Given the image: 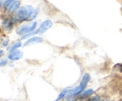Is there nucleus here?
I'll use <instances>...</instances> for the list:
<instances>
[{"instance_id":"2eb2a0df","label":"nucleus","mask_w":122,"mask_h":101,"mask_svg":"<svg viewBox=\"0 0 122 101\" xmlns=\"http://www.w3.org/2000/svg\"><path fill=\"white\" fill-rule=\"evenodd\" d=\"M100 100V97L99 96H95L89 98L87 101H99Z\"/></svg>"},{"instance_id":"f3484780","label":"nucleus","mask_w":122,"mask_h":101,"mask_svg":"<svg viewBox=\"0 0 122 101\" xmlns=\"http://www.w3.org/2000/svg\"><path fill=\"white\" fill-rule=\"evenodd\" d=\"M7 63V59H2L0 62V66L3 67L4 65H6Z\"/></svg>"},{"instance_id":"7ed1b4c3","label":"nucleus","mask_w":122,"mask_h":101,"mask_svg":"<svg viewBox=\"0 0 122 101\" xmlns=\"http://www.w3.org/2000/svg\"><path fill=\"white\" fill-rule=\"evenodd\" d=\"M52 23L50 20H46L41 23L39 26V28L37 29V33L38 34H43L45 33L48 30L50 29L52 27Z\"/></svg>"},{"instance_id":"423d86ee","label":"nucleus","mask_w":122,"mask_h":101,"mask_svg":"<svg viewBox=\"0 0 122 101\" xmlns=\"http://www.w3.org/2000/svg\"><path fill=\"white\" fill-rule=\"evenodd\" d=\"M85 88L81 86V85H79V86L76 87L74 88V89H71V90H69V92H68V95L70 96H76V95H78L79 94L83 93V90H84Z\"/></svg>"},{"instance_id":"a211bd4d","label":"nucleus","mask_w":122,"mask_h":101,"mask_svg":"<svg viewBox=\"0 0 122 101\" xmlns=\"http://www.w3.org/2000/svg\"><path fill=\"white\" fill-rule=\"evenodd\" d=\"M8 41H9V39H5V40H4L3 42H2V46H4V47H5V46H7L8 44Z\"/></svg>"},{"instance_id":"4468645a","label":"nucleus","mask_w":122,"mask_h":101,"mask_svg":"<svg viewBox=\"0 0 122 101\" xmlns=\"http://www.w3.org/2000/svg\"><path fill=\"white\" fill-rule=\"evenodd\" d=\"M13 1H11V0H10V1L8 0V1H4V8H5L6 10H7V8H8V7H9V6L13 2Z\"/></svg>"},{"instance_id":"6e6552de","label":"nucleus","mask_w":122,"mask_h":101,"mask_svg":"<svg viewBox=\"0 0 122 101\" xmlns=\"http://www.w3.org/2000/svg\"><path fill=\"white\" fill-rule=\"evenodd\" d=\"M91 80V76L88 73H85L83 75V77H82V79L81 80V83H80V85L81 86L83 87L84 88L86 87L87 84H88V82L90 81Z\"/></svg>"},{"instance_id":"1a4fd4ad","label":"nucleus","mask_w":122,"mask_h":101,"mask_svg":"<svg viewBox=\"0 0 122 101\" xmlns=\"http://www.w3.org/2000/svg\"><path fill=\"white\" fill-rule=\"evenodd\" d=\"M14 22L13 19L12 20H9L8 19H5L3 23V24L4 27L7 30H11L13 29V26H14Z\"/></svg>"},{"instance_id":"f257e3e1","label":"nucleus","mask_w":122,"mask_h":101,"mask_svg":"<svg viewBox=\"0 0 122 101\" xmlns=\"http://www.w3.org/2000/svg\"><path fill=\"white\" fill-rule=\"evenodd\" d=\"M35 10L30 5L20 7L17 11L15 17L13 18L14 21L21 23L24 21H30L31 17L35 13Z\"/></svg>"},{"instance_id":"0eeeda50","label":"nucleus","mask_w":122,"mask_h":101,"mask_svg":"<svg viewBox=\"0 0 122 101\" xmlns=\"http://www.w3.org/2000/svg\"><path fill=\"white\" fill-rule=\"evenodd\" d=\"M20 5V2L19 1H13V2L10 4V5L8 7L7 10L8 12H13L14 11L17 10L19 8V6Z\"/></svg>"},{"instance_id":"20e7f679","label":"nucleus","mask_w":122,"mask_h":101,"mask_svg":"<svg viewBox=\"0 0 122 101\" xmlns=\"http://www.w3.org/2000/svg\"><path fill=\"white\" fill-rule=\"evenodd\" d=\"M23 55V53L20 50H15L14 52H11L8 55V59L11 61H17L21 59Z\"/></svg>"},{"instance_id":"9b49d317","label":"nucleus","mask_w":122,"mask_h":101,"mask_svg":"<svg viewBox=\"0 0 122 101\" xmlns=\"http://www.w3.org/2000/svg\"><path fill=\"white\" fill-rule=\"evenodd\" d=\"M93 93H94V90L92 89H89L88 90L85 91L84 92L82 93V96H82V97H86L87 96H89L90 95H92Z\"/></svg>"},{"instance_id":"ddd939ff","label":"nucleus","mask_w":122,"mask_h":101,"mask_svg":"<svg viewBox=\"0 0 122 101\" xmlns=\"http://www.w3.org/2000/svg\"><path fill=\"white\" fill-rule=\"evenodd\" d=\"M69 90H63V91H61V93L60 94L59 96H58V97H57V100L56 101H59V100H60L61 99L63 98V97H64V96H66V95H67V94L68 93V92H69Z\"/></svg>"},{"instance_id":"39448f33","label":"nucleus","mask_w":122,"mask_h":101,"mask_svg":"<svg viewBox=\"0 0 122 101\" xmlns=\"http://www.w3.org/2000/svg\"><path fill=\"white\" fill-rule=\"evenodd\" d=\"M43 42V39L39 36H33L29 39L27 41L24 43V46H29L30 45H33L36 43H41Z\"/></svg>"},{"instance_id":"dca6fc26","label":"nucleus","mask_w":122,"mask_h":101,"mask_svg":"<svg viewBox=\"0 0 122 101\" xmlns=\"http://www.w3.org/2000/svg\"><path fill=\"white\" fill-rule=\"evenodd\" d=\"M38 10L36 9L35 10V13H33V15H32V16L31 17L30 19V21H31V20H33V19H35L36 18V15H38Z\"/></svg>"},{"instance_id":"aec40b11","label":"nucleus","mask_w":122,"mask_h":101,"mask_svg":"<svg viewBox=\"0 0 122 101\" xmlns=\"http://www.w3.org/2000/svg\"></svg>"},{"instance_id":"4be33fe9","label":"nucleus","mask_w":122,"mask_h":101,"mask_svg":"<svg viewBox=\"0 0 122 101\" xmlns=\"http://www.w3.org/2000/svg\"></svg>"},{"instance_id":"f8f14e48","label":"nucleus","mask_w":122,"mask_h":101,"mask_svg":"<svg viewBox=\"0 0 122 101\" xmlns=\"http://www.w3.org/2000/svg\"><path fill=\"white\" fill-rule=\"evenodd\" d=\"M38 34V33H37V31L36 30L33 31V32H30V33H27V34L23 36L21 38V40H25V39H27V38H29V37L32 36H33L34 34Z\"/></svg>"},{"instance_id":"412c9836","label":"nucleus","mask_w":122,"mask_h":101,"mask_svg":"<svg viewBox=\"0 0 122 101\" xmlns=\"http://www.w3.org/2000/svg\"></svg>"},{"instance_id":"9d476101","label":"nucleus","mask_w":122,"mask_h":101,"mask_svg":"<svg viewBox=\"0 0 122 101\" xmlns=\"http://www.w3.org/2000/svg\"><path fill=\"white\" fill-rule=\"evenodd\" d=\"M21 42H17L15 43H14V45H12L10 47V48L9 49V51L11 52H13L14 51H15V49L17 48H19V47H21Z\"/></svg>"},{"instance_id":"f03ea898","label":"nucleus","mask_w":122,"mask_h":101,"mask_svg":"<svg viewBox=\"0 0 122 101\" xmlns=\"http://www.w3.org/2000/svg\"><path fill=\"white\" fill-rule=\"evenodd\" d=\"M37 25V23L36 21L32 22L30 24H24L20 26L18 29L17 30L16 32L19 35H25V34L29 33L30 32H33L35 29L36 28Z\"/></svg>"},{"instance_id":"6ab92c4d","label":"nucleus","mask_w":122,"mask_h":101,"mask_svg":"<svg viewBox=\"0 0 122 101\" xmlns=\"http://www.w3.org/2000/svg\"><path fill=\"white\" fill-rule=\"evenodd\" d=\"M2 53H3V51H2V50H1V56L2 55Z\"/></svg>"}]
</instances>
